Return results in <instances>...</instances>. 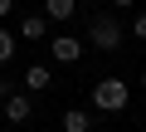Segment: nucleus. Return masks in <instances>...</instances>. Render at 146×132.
<instances>
[{
    "label": "nucleus",
    "mask_w": 146,
    "mask_h": 132,
    "mask_svg": "<svg viewBox=\"0 0 146 132\" xmlns=\"http://www.w3.org/2000/svg\"><path fill=\"white\" fill-rule=\"evenodd\" d=\"M127 103H131L127 78H98L93 83V108L98 113H127Z\"/></svg>",
    "instance_id": "nucleus-1"
},
{
    "label": "nucleus",
    "mask_w": 146,
    "mask_h": 132,
    "mask_svg": "<svg viewBox=\"0 0 146 132\" xmlns=\"http://www.w3.org/2000/svg\"><path fill=\"white\" fill-rule=\"evenodd\" d=\"M88 44L102 49V54H112V49L122 44V25H117L112 15H93V25H88Z\"/></svg>",
    "instance_id": "nucleus-2"
},
{
    "label": "nucleus",
    "mask_w": 146,
    "mask_h": 132,
    "mask_svg": "<svg viewBox=\"0 0 146 132\" xmlns=\"http://www.w3.org/2000/svg\"><path fill=\"white\" fill-rule=\"evenodd\" d=\"M49 54H54L58 64H78V59H83V39H73V34H58V39H49Z\"/></svg>",
    "instance_id": "nucleus-3"
},
{
    "label": "nucleus",
    "mask_w": 146,
    "mask_h": 132,
    "mask_svg": "<svg viewBox=\"0 0 146 132\" xmlns=\"http://www.w3.org/2000/svg\"><path fill=\"white\" fill-rule=\"evenodd\" d=\"M34 117V98L29 93H10L5 98V122H29Z\"/></svg>",
    "instance_id": "nucleus-4"
},
{
    "label": "nucleus",
    "mask_w": 146,
    "mask_h": 132,
    "mask_svg": "<svg viewBox=\"0 0 146 132\" xmlns=\"http://www.w3.org/2000/svg\"><path fill=\"white\" fill-rule=\"evenodd\" d=\"M49 83H54V74L44 69V64H29V69H25V88H29V93H44Z\"/></svg>",
    "instance_id": "nucleus-5"
},
{
    "label": "nucleus",
    "mask_w": 146,
    "mask_h": 132,
    "mask_svg": "<svg viewBox=\"0 0 146 132\" xmlns=\"http://www.w3.org/2000/svg\"><path fill=\"white\" fill-rule=\"evenodd\" d=\"M58 122H63V132H93V117H88L83 108H68Z\"/></svg>",
    "instance_id": "nucleus-6"
},
{
    "label": "nucleus",
    "mask_w": 146,
    "mask_h": 132,
    "mask_svg": "<svg viewBox=\"0 0 146 132\" xmlns=\"http://www.w3.org/2000/svg\"><path fill=\"white\" fill-rule=\"evenodd\" d=\"M44 29H49L44 15H25V20H20V39H44Z\"/></svg>",
    "instance_id": "nucleus-7"
},
{
    "label": "nucleus",
    "mask_w": 146,
    "mask_h": 132,
    "mask_svg": "<svg viewBox=\"0 0 146 132\" xmlns=\"http://www.w3.org/2000/svg\"><path fill=\"white\" fill-rule=\"evenodd\" d=\"M73 15V0H44V20H68Z\"/></svg>",
    "instance_id": "nucleus-8"
},
{
    "label": "nucleus",
    "mask_w": 146,
    "mask_h": 132,
    "mask_svg": "<svg viewBox=\"0 0 146 132\" xmlns=\"http://www.w3.org/2000/svg\"><path fill=\"white\" fill-rule=\"evenodd\" d=\"M15 44H20V39H15L5 25H0V64H10V59H15Z\"/></svg>",
    "instance_id": "nucleus-9"
},
{
    "label": "nucleus",
    "mask_w": 146,
    "mask_h": 132,
    "mask_svg": "<svg viewBox=\"0 0 146 132\" xmlns=\"http://www.w3.org/2000/svg\"><path fill=\"white\" fill-rule=\"evenodd\" d=\"M131 34H136V39H146V10H141V15L131 20Z\"/></svg>",
    "instance_id": "nucleus-10"
},
{
    "label": "nucleus",
    "mask_w": 146,
    "mask_h": 132,
    "mask_svg": "<svg viewBox=\"0 0 146 132\" xmlns=\"http://www.w3.org/2000/svg\"><path fill=\"white\" fill-rule=\"evenodd\" d=\"M10 10H15V0H0V20H5V15H10Z\"/></svg>",
    "instance_id": "nucleus-11"
},
{
    "label": "nucleus",
    "mask_w": 146,
    "mask_h": 132,
    "mask_svg": "<svg viewBox=\"0 0 146 132\" xmlns=\"http://www.w3.org/2000/svg\"><path fill=\"white\" fill-rule=\"evenodd\" d=\"M122 5H131V0H117V10H122Z\"/></svg>",
    "instance_id": "nucleus-12"
},
{
    "label": "nucleus",
    "mask_w": 146,
    "mask_h": 132,
    "mask_svg": "<svg viewBox=\"0 0 146 132\" xmlns=\"http://www.w3.org/2000/svg\"><path fill=\"white\" fill-rule=\"evenodd\" d=\"M141 83H146V69H141Z\"/></svg>",
    "instance_id": "nucleus-13"
}]
</instances>
